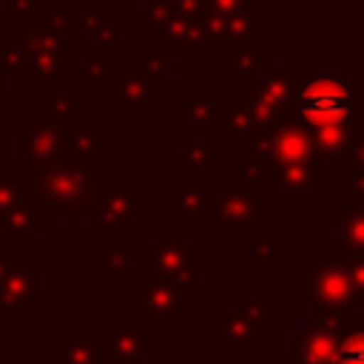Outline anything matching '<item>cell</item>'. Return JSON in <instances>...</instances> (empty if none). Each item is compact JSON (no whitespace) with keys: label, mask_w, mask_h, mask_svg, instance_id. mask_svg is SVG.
Segmentation results:
<instances>
[{"label":"cell","mask_w":364,"mask_h":364,"mask_svg":"<svg viewBox=\"0 0 364 364\" xmlns=\"http://www.w3.org/2000/svg\"><path fill=\"white\" fill-rule=\"evenodd\" d=\"M105 100L119 108L122 117H139L148 105L159 100L156 85L145 77L142 65L136 63H111L108 80H105Z\"/></svg>","instance_id":"8fae6325"},{"label":"cell","mask_w":364,"mask_h":364,"mask_svg":"<svg viewBox=\"0 0 364 364\" xmlns=\"http://www.w3.org/2000/svg\"><path fill=\"white\" fill-rule=\"evenodd\" d=\"M108 154V128L105 125H80L65 134V156L97 159Z\"/></svg>","instance_id":"83f0119b"},{"label":"cell","mask_w":364,"mask_h":364,"mask_svg":"<svg viewBox=\"0 0 364 364\" xmlns=\"http://www.w3.org/2000/svg\"><path fill=\"white\" fill-rule=\"evenodd\" d=\"M353 102H355V85L350 77H321V80L316 77L301 82L293 105V117L310 131L355 125Z\"/></svg>","instance_id":"277c9868"},{"label":"cell","mask_w":364,"mask_h":364,"mask_svg":"<svg viewBox=\"0 0 364 364\" xmlns=\"http://www.w3.org/2000/svg\"><path fill=\"white\" fill-rule=\"evenodd\" d=\"M245 0H202V17H228L245 11Z\"/></svg>","instance_id":"ee69618b"},{"label":"cell","mask_w":364,"mask_h":364,"mask_svg":"<svg viewBox=\"0 0 364 364\" xmlns=\"http://www.w3.org/2000/svg\"><path fill=\"white\" fill-rule=\"evenodd\" d=\"M43 304V273L31 267L28 256L0 259V307L9 313L37 310Z\"/></svg>","instance_id":"4fadbf2b"},{"label":"cell","mask_w":364,"mask_h":364,"mask_svg":"<svg viewBox=\"0 0 364 364\" xmlns=\"http://www.w3.org/2000/svg\"><path fill=\"white\" fill-rule=\"evenodd\" d=\"M173 17H176V9H173L171 3L148 0V3H145V37H148V40H156Z\"/></svg>","instance_id":"f35d334b"},{"label":"cell","mask_w":364,"mask_h":364,"mask_svg":"<svg viewBox=\"0 0 364 364\" xmlns=\"http://www.w3.org/2000/svg\"><path fill=\"white\" fill-rule=\"evenodd\" d=\"M108 71H111L108 51H100V48L80 51V88H105Z\"/></svg>","instance_id":"e575fe53"},{"label":"cell","mask_w":364,"mask_h":364,"mask_svg":"<svg viewBox=\"0 0 364 364\" xmlns=\"http://www.w3.org/2000/svg\"><path fill=\"white\" fill-rule=\"evenodd\" d=\"M338 191L347 193L353 205H364V171H350V173L338 182Z\"/></svg>","instance_id":"f6af8a7d"},{"label":"cell","mask_w":364,"mask_h":364,"mask_svg":"<svg viewBox=\"0 0 364 364\" xmlns=\"http://www.w3.org/2000/svg\"><path fill=\"white\" fill-rule=\"evenodd\" d=\"M3 102H6V85H3V77H0V114H3Z\"/></svg>","instance_id":"bcb514c9"},{"label":"cell","mask_w":364,"mask_h":364,"mask_svg":"<svg viewBox=\"0 0 364 364\" xmlns=\"http://www.w3.org/2000/svg\"><path fill=\"white\" fill-rule=\"evenodd\" d=\"M134 324H176L185 321V296L168 282H139L131 290Z\"/></svg>","instance_id":"9a60e30c"},{"label":"cell","mask_w":364,"mask_h":364,"mask_svg":"<svg viewBox=\"0 0 364 364\" xmlns=\"http://www.w3.org/2000/svg\"><path fill=\"white\" fill-rule=\"evenodd\" d=\"M270 321H276L273 296H236L233 307L208 313V344L213 350H259Z\"/></svg>","instance_id":"3957f363"},{"label":"cell","mask_w":364,"mask_h":364,"mask_svg":"<svg viewBox=\"0 0 364 364\" xmlns=\"http://www.w3.org/2000/svg\"><path fill=\"white\" fill-rule=\"evenodd\" d=\"M233 162H236L239 179H250V182H273L276 168H270L267 162H262L256 154L242 151V154H236V156H233Z\"/></svg>","instance_id":"ab89813d"},{"label":"cell","mask_w":364,"mask_h":364,"mask_svg":"<svg viewBox=\"0 0 364 364\" xmlns=\"http://www.w3.org/2000/svg\"><path fill=\"white\" fill-rule=\"evenodd\" d=\"M182 102H185L182 122H185V128H193V131L219 128L225 119V111H228V102L213 100V94L208 88H188L182 94Z\"/></svg>","instance_id":"ffe728a7"},{"label":"cell","mask_w":364,"mask_h":364,"mask_svg":"<svg viewBox=\"0 0 364 364\" xmlns=\"http://www.w3.org/2000/svg\"><path fill=\"white\" fill-rule=\"evenodd\" d=\"M14 165L26 176L28 199L40 219H91L108 185V168L94 159L63 156L48 165Z\"/></svg>","instance_id":"6da1fadb"},{"label":"cell","mask_w":364,"mask_h":364,"mask_svg":"<svg viewBox=\"0 0 364 364\" xmlns=\"http://www.w3.org/2000/svg\"><path fill=\"white\" fill-rule=\"evenodd\" d=\"M247 242H250V256H247V270H273L287 253H290V245L282 242L273 230H264V228H256L247 233Z\"/></svg>","instance_id":"d4e9b609"},{"label":"cell","mask_w":364,"mask_h":364,"mask_svg":"<svg viewBox=\"0 0 364 364\" xmlns=\"http://www.w3.org/2000/svg\"><path fill=\"white\" fill-rule=\"evenodd\" d=\"M148 213V196L134 188L131 179H108L100 205L91 216V225L97 233L122 230L128 233L136 219H145Z\"/></svg>","instance_id":"30bf717a"},{"label":"cell","mask_w":364,"mask_h":364,"mask_svg":"<svg viewBox=\"0 0 364 364\" xmlns=\"http://www.w3.org/2000/svg\"><path fill=\"white\" fill-rule=\"evenodd\" d=\"M219 131H222V142H242V139H253L259 128H256L247 108H242L236 102H228V111H225V119H222Z\"/></svg>","instance_id":"d590c367"},{"label":"cell","mask_w":364,"mask_h":364,"mask_svg":"<svg viewBox=\"0 0 364 364\" xmlns=\"http://www.w3.org/2000/svg\"><path fill=\"white\" fill-rule=\"evenodd\" d=\"M250 154H256L270 168L299 165V162H321L316 154V145H313V131L307 125H301L296 117L256 131V136L250 139Z\"/></svg>","instance_id":"ba28073f"},{"label":"cell","mask_w":364,"mask_h":364,"mask_svg":"<svg viewBox=\"0 0 364 364\" xmlns=\"http://www.w3.org/2000/svg\"><path fill=\"white\" fill-rule=\"evenodd\" d=\"M301 82L304 80H301V65L299 63H273V65H262L247 80V85L236 88L233 97L262 102L270 111H276L279 117L290 119Z\"/></svg>","instance_id":"9c48e42d"},{"label":"cell","mask_w":364,"mask_h":364,"mask_svg":"<svg viewBox=\"0 0 364 364\" xmlns=\"http://www.w3.org/2000/svg\"><path fill=\"white\" fill-rule=\"evenodd\" d=\"M262 68V37L236 40L222 48V74L225 77H253Z\"/></svg>","instance_id":"cb8c5ba5"},{"label":"cell","mask_w":364,"mask_h":364,"mask_svg":"<svg viewBox=\"0 0 364 364\" xmlns=\"http://www.w3.org/2000/svg\"><path fill=\"white\" fill-rule=\"evenodd\" d=\"M145 3H148V0H145Z\"/></svg>","instance_id":"816d5d0a"},{"label":"cell","mask_w":364,"mask_h":364,"mask_svg":"<svg viewBox=\"0 0 364 364\" xmlns=\"http://www.w3.org/2000/svg\"><path fill=\"white\" fill-rule=\"evenodd\" d=\"M3 256H6V245L0 242V259H3Z\"/></svg>","instance_id":"681fc988"},{"label":"cell","mask_w":364,"mask_h":364,"mask_svg":"<svg viewBox=\"0 0 364 364\" xmlns=\"http://www.w3.org/2000/svg\"><path fill=\"white\" fill-rule=\"evenodd\" d=\"M91 262H94V270H100L108 284H131L134 282V247L128 242L114 245V247L97 242L91 247Z\"/></svg>","instance_id":"7402d4cb"},{"label":"cell","mask_w":364,"mask_h":364,"mask_svg":"<svg viewBox=\"0 0 364 364\" xmlns=\"http://www.w3.org/2000/svg\"><path fill=\"white\" fill-rule=\"evenodd\" d=\"M208 228L213 233H250L262 228V182L222 179L219 191H210Z\"/></svg>","instance_id":"52a82bcc"},{"label":"cell","mask_w":364,"mask_h":364,"mask_svg":"<svg viewBox=\"0 0 364 364\" xmlns=\"http://www.w3.org/2000/svg\"><path fill=\"white\" fill-rule=\"evenodd\" d=\"M327 191L324 162L282 165L273 173V199L279 208H310L318 193Z\"/></svg>","instance_id":"5bb4252c"},{"label":"cell","mask_w":364,"mask_h":364,"mask_svg":"<svg viewBox=\"0 0 364 364\" xmlns=\"http://www.w3.org/2000/svg\"><path fill=\"white\" fill-rule=\"evenodd\" d=\"M350 171H364V125L350 128V142H347V165Z\"/></svg>","instance_id":"7bdbcfd3"},{"label":"cell","mask_w":364,"mask_h":364,"mask_svg":"<svg viewBox=\"0 0 364 364\" xmlns=\"http://www.w3.org/2000/svg\"><path fill=\"white\" fill-rule=\"evenodd\" d=\"M43 20V0H3V23L20 28Z\"/></svg>","instance_id":"8d00e7d4"},{"label":"cell","mask_w":364,"mask_h":364,"mask_svg":"<svg viewBox=\"0 0 364 364\" xmlns=\"http://www.w3.org/2000/svg\"><path fill=\"white\" fill-rule=\"evenodd\" d=\"M100 344L102 364H148V350L159 344V336L134 321H108Z\"/></svg>","instance_id":"e0dca14e"},{"label":"cell","mask_w":364,"mask_h":364,"mask_svg":"<svg viewBox=\"0 0 364 364\" xmlns=\"http://www.w3.org/2000/svg\"><path fill=\"white\" fill-rule=\"evenodd\" d=\"M43 228V219L31 205L9 210L0 216V242L3 245H26L37 230Z\"/></svg>","instance_id":"f546056e"},{"label":"cell","mask_w":364,"mask_h":364,"mask_svg":"<svg viewBox=\"0 0 364 364\" xmlns=\"http://www.w3.org/2000/svg\"><path fill=\"white\" fill-rule=\"evenodd\" d=\"M350 307H316L313 318L287 336V364H336V353L353 327Z\"/></svg>","instance_id":"5b68a950"},{"label":"cell","mask_w":364,"mask_h":364,"mask_svg":"<svg viewBox=\"0 0 364 364\" xmlns=\"http://www.w3.org/2000/svg\"><path fill=\"white\" fill-rule=\"evenodd\" d=\"M40 114L51 122H57L65 134L80 128L82 117V94L80 88H51L40 94Z\"/></svg>","instance_id":"44dd1931"},{"label":"cell","mask_w":364,"mask_h":364,"mask_svg":"<svg viewBox=\"0 0 364 364\" xmlns=\"http://www.w3.org/2000/svg\"><path fill=\"white\" fill-rule=\"evenodd\" d=\"M3 134H6V128H3V114H0V139H3Z\"/></svg>","instance_id":"c3c4849f"},{"label":"cell","mask_w":364,"mask_h":364,"mask_svg":"<svg viewBox=\"0 0 364 364\" xmlns=\"http://www.w3.org/2000/svg\"><path fill=\"white\" fill-rule=\"evenodd\" d=\"M145 282H168L185 299L196 296L199 293L196 245H191L182 230H159L156 239L145 245Z\"/></svg>","instance_id":"8992f818"},{"label":"cell","mask_w":364,"mask_h":364,"mask_svg":"<svg viewBox=\"0 0 364 364\" xmlns=\"http://www.w3.org/2000/svg\"><path fill=\"white\" fill-rule=\"evenodd\" d=\"M350 276V287H353V310L364 307V256H350L341 259Z\"/></svg>","instance_id":"b9f144b4"},{"label":"cell","mask_w":364,"mask_h":364,"mask_svg":"<svg viewBox=\"0 0 364 364\" xmlns=\"http://www.w3.org/2000/svg\"><path fill=\"white\" fill-rule=\"evenodd\" d=\"M63 43L65 40H60L43 20L20 26L0 46V77H26L40 94L51 88H68V54Z\"/></svg>","instance_id":"7a4b0ae2"},{"label":"cell","mask_w":364,"mask_h":364,"mask_svg":"<svg viewBox=\"0 0 364 364\" xmlns=\"http://www.w3.org/2000/svg\"><path fill=\"white\" fill-rule=\"evenodd\" d=\"M350 128H353V125L313 131V145H316V154H318V159H321L324 165H327V162L347 165V142H350Z\"/></svg>","instance_id":"d6a6232c"},{"label":"cell","mask_w":364,"mask_h":364,"mask_svg":"<svg viewBox=\"0 0 364 364\" xmlns=\"http://www.w3.org/2000/svg\"><path fill=\"white\" fill-rule=\"evenodd\" d=\"M182 151H185V171L210 173L213 168L225 165V142L222 139H188L182 145Z\"/></svg>","instance_id":"4dcf8cb0"},{"label":"cell","mask_w":364,"mask_h":364,"mask_svg":"<svg viewBox=\"0 0 364 364\" xmlns=\"http://www.w3.org/2000/svg\"><path fill=\"white\" fill-rule=\"evenodd\" d=\"M336 364H364V324H353L338 344Z\"/></svg>","instance_id":"60d3db41"},{"label":"cell","mask_w":364,"mask_h":364,"mask_svg":"<svg viewBox=\"0 0 364 364\" xmlns=\"http://www.w3.org/2000/svg\"><path fill=\"white\" fill-rule=\"evenodd\" d=\"M205 20V31H208V51L213 48H225L236 40H253L262 37L264 28V14L256 9H245L239 14H228V17H202Z\"/></svg>","instance_id":"d6986e66"},{"label":"cell","mask_w":364,"mask_h":364,"mask_svg":"<svg viewBox=\"0 0 364 364\" xmlns=\"http://www.w3.org/2000/svg\"><path fill=\"white\" fill-rule=\"evenodd\" d=\"M171 216L173 219H208L210 216V173L185 171L171 182Z\"/></svg>","instance_id":"ac0fdd59"},{"label":"cell","mask_w":364,"mask_h":364,"mask_svg":"<svg viewBox=\"0 0 364 364\" xmlns=\"http://www.w3.org/2000/svg\"><path fill=\"white\" fill-rule=\"evenodd\" d=\"M338 253L341 259L364 256V205H341L338 208Z\"/></svg>","instance_id":"4316f807"},{"label":"cell","mask_w":364,"mask_h":364,"mask_svg":"<svg viewBox=\"0 0 364 364\" xmlns=\"http://www.w3.org/2000/svg\"><path fill=\"white\" fill-rule=\"evenodd\" d=\"M171 51H162V48H156V51H148L145 54V60L139 63L142 65V71H145V77L156 85V91H165V88H171V71H168V65H171Z\"/></svg>","instance_id":"74e56055"},{"label":"cell","mask_w":364,"mask_h":364,"mask_svg":"<svg viewBox=\"0 0 364 364\" xmlns=\"http://www.w3.org/2000/svg\"><path fill=\"white\" fill-rule=\"evenodd\" d=\"M51 361H57V364H102L100 336H57Z\"/></svg>","instance_id":"484cf974"},{"label":"cell","mask_w":364,"mask_h":364,"mask_svg":"<svg viewBox=\"0 0 364 364\" xmlns=\"http://www.w3.org/2000/svg\"><path fill=\"white\" fill-rule=\"evenodd\" d=\"M14 154L17 162L28 165L57 162L65 156V131L43 114H31V119L14 131Z\"/></svg>","instance_id":"2e32d148"},{"label":"cell","mask_w":364,"mask_h":364,"mask_svg":"<svg viewBox=\"0 0 364 364\" xmlns=\"http://www.w3.org/2000/svg\"><path fill=\"white\" fill-rule=\"evenodd\" d=\"M162 51H185V48H196V51H208V31H205V20L202 17H182L176 14L165 31L156 37Z\"/></svg>","instance_id":"603a6c76"},{"label":"cell","mask_w":364,"mask_h":364,"mask_svg":"<svg viewBox=\"0 0 364 364\" xmlns=\"http://www.w3.org/2000/svg\"><path fill=\"white\" fill-rule=\"evenodd\" d=\"M162 3H171V6H173V9H176V6H179V3H182V0H162Z\"/></svg>","instance_id":"7dc6e473"},{"label":"cell","mask_w":364,"mask_h":364,"mask_svg":"<svg viewBox=\"0 0 364 364\" xmlns=\"http://www.w3.org/2000/svg\"><path fill=\"white\" fill-rule=\"evenodd\" d=\"M43 23L60 37V40H74L82 37V11L80 9H68V0H54V6L48 11H43Z\"/></svg>","instance_id":"836d02e7"},{"label":"cell","mask_w":364,"mask_h":364,"mask_svg":"<svg viewBox=\"0 0 364 364\" xmlns=\"http://www.w3.org/2000/svg\"><path fill=\"white\" fill-rule=\"evenodd\" d=\"M26 205H31V199L23 171L17 165H0V216Z\"/></svg>","instance_id":"1f68e13d"},{"label":"cell","mask_w":364,"mask_h":364,"mask_svg":"<svg viewBox=\"0 0 364 364\" xmlns=\"http://www.w3.org/2000/svg\"><path fill=\"white\" fill-rule=\"evenodd\" d=\"M46 364H57V361H46Z\"/></svg>","instance_id":"f907efd6"},{"label":"cell","mask_w":364,"mask_h":364,"mask_svg":"<svg viewBox=\"0 0 364 364\" xmlns=\"http://www.w3.org/2000/svg\"><path fill=\"white\" fill-rule=\"evenodd\" d=\"M299 293L310 299L316 307H350L353 310V287L341 259H321L313 267L299 273Z\"/></svg>","instance_id":"7c38bea8"},{"label":"cell","mask_w":364,"mask_h":364,"mask_svg":"<svg viewBox=\"0 0 364 364\" xmlns=\"http://www.w3.org/2000/svg\"><path fill=\"white\" fill-rule=\"evenodd\" d=\"M82 28L91 34L94 46L100 51H111L119 46V31H122V14L117 9L108 11H82Z\"/></svg>","instance_id":"f1b7e54d"}]
</instances>
